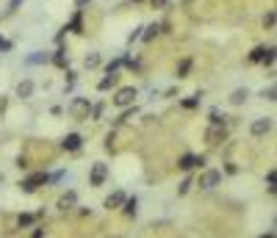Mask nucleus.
Returning <instances> with one entry per match:
<instances>
[{"instance_id": "f257e3e1", "label": "nucleus", "mask_w": 277, "mask_h": 238, "mask_svg": "<svg viewBox=\"0 0 277 238\" xmlns=\"http://www.w3.org/2000/svg\"><path fill=\"white\" fill-rule=\"evenodd\" d=\"M92 114V103L89 97H75L72 100V105H69V117L75 119V122H83V119H89Z\"/></svg>"}, {"instance_id": "f03ea898", "label": "nucleus", "mask_w": 277, "mask_h": 238, "mask_svg": "<svg viewBox=\"0 0 277 238\" xmlns=\"http://www.w3.org/2000/svg\"><path fill=\"white\" fill-rule=\"evenodd\" d=\"M133 100H136V89H133V86H125V89H119L117 94H114V105H117V108H131Z\"/></svg>"}, {"instance_id": "7ed1b4c3", "label": "nucleus", "mask_w": 277, "mask_h": 238, "mask_svg": "<svg viewBox=\"0 0 277 238\" xmlns=\"http://www.w3.org/2000/svg\"><path fill=\"white\" fill-rule=\"evenodd\" d=\"M47 180H50L47 172H36V175H31V177L22 180V191H25V194H34V191L39 189V186H45Z\"/></svg>"}, {"instance_id": "20e7f679", "label": "nucleus", "mask_w": 277, "mask_h": 238, "mask_svg": "<svg viewBox=\"0 0 277 238\" xmlns=\"http://www.w3.org/2000/svg\"><path fill=\"white\" fill-rule=\"evenodd\" d=\"M219 183H222V172H216V169H208L205 175L200 177V189L211 191V189H216Z\"/></svg>"}, {"instance_id": "39448f33", "label": "nucleus", "mask_w": 277, "mask_h": 238, "mask_svg": "<svg viewBox=\"0 0 277 238\" xmlns=\"http://www.w3.org/2000/svg\"><path fill=\"white\" fill-rule=\"evenodd\" d=\"M105 177H108V166H105V163H94V166H92V175H89V183L92 186H103Z\"/></svg>"}, {"instance_id": "423d86ee", "label": "nucleus", "mask_w": 277, "mask_h": 238, "mask_svg": "<svg viewBox=\"0 0 277 238\" xmlns=\"http://www.w3.org/2000/svg\"><path fill=\"white\" fill-rule=\"evenodd\" d=\"M205 139H208V144H222V141L228 139V130L222 125H211L208 127V133H205Z\"/></svg>"}, {"instance_id": "0eeeda50", "label": "nucleus", "mask_w": 277, "mask_h": 238, "mask_svg": "<svg viewBox=\"0 0 277 238\" xmlns=\"http://www.w3.org/2000/svg\"><path fill=\"white\" fill-rule=\"evenodd\" d=\"M269 130H272V119H269V117L255 119V122L249 125V133H252V136H266Z\"/></svg>"}, {"instance_id": "6e6552de", "label": "nucleus", "mask_w": 277, "mask_h": 238, "mask_svg": "<svg viewBox=\"0 0 277 238\" xmlns=\"http://www.w3.org/2000/svg\"><path fill=\"white\" fill-rule=\"evenodd\" d=\"M81 144H83V139H81V133H69L67 139L61 141V147L67 150V153H78L81 150Z\"/></svg>"}, {"instance_id": "1a4fd4ad", "label": "nucleus", "mask_w": 277, "mask_h": 238, "mask_svg": "<svg viewBox=\"0 0 277 238\" xmlns=\"http://www.w3.org/2000/svg\"><path fill=\"white\" fill-rule=\"evenodd\" d=\"M117 83H119V75H117V72H105V78L97 83V89H100V91H108V89H114Z\"/></svg>"}, {"instance_id": "9d476101", "label": "nucleus", "mask_w": 277, "mask_h": 238, "mask_svg": "<svg viewBox=\"0 0 277 238\" xmlns=\"http://www.w3.org/2000/svg\"><path fill=\"white\" fill-rule=\"evenodd\" d=\"M125 202V194H122V191H114V194H108V197H105V208H119V205H122Z\"/></svg>"}, {"instance_id": "9b49d317", "label": "nucleus", "mask_w": 277, "mask_h": 238, "mask_svg": "<svg viewBox=\"0 0 277 238\" xmlns=\"http://www.w3.org/2000/svg\"><path fill=\"white\" fill-rule=\"evenodd\" d=\"M75 202H78V194H75V191H67V194L58 199V208H61V210H69Z\"/></svg>"}, {"instance_id": "f8f14e48", "label": "nucleus", "mask_w": 277, "mask_h": 238, "mask_svg": "<svg viewBox=\"0 0 277 238\" xmlns=\"http://www.w3.org/2000/svg\"><path fill=\"white\" fill-rule=\"evenodd\" d=\"M64 31H72V34H83V17H81V8H78V14L72 17V22H69Z\"/></svg>"}, {"instance_id": "ddd939ff", "label": "nucleus", "mask_w": 277, "mask_h": 238, "mask_svg": "<svg viewBox=\"0 0 277 238\" xmlns=\"http://www.w3.org/2000/svg\"><path fill=\"white\" fill-rule=\"evenodd\" d=\"M31 94H34V83H31V80H22L20 86H17V97H31Z\"/></svg>"}, {"instance_id": "4468645a", "label": "nucleus", "mask_w": 277, "mask_h": 238, "mask_svg": "<svg viewBox=\"0 0 277 238\" xmlns=\"http://www.w3.org/2000/svg\"><path fill=\"white\" fill-rule=\"evenodd\" d=\"M244 100H247V89H235L233 94H230V103L233 105H241Z\"/></svg>"}, {"instance_id": "2eb2a0df", "label": "nucleus", "mask_w": 277, "mask_h": 238, "mask_svg": "<svg viewBox=\"0 0 277 238\" xmlns=\"http://www.w3.org/2000/svg\"><path fill=\"white\" fill-rule=\"evenodd\" d=\"M53 64H55V67H61V70L67 67V56H64V47H58V50L53 53Z\"/></svg>"}, {"instance_id": "dca6fc26", "label": "nucleus", "mask_w": 277, "mask_h": 238, "mask_svg": "<svg viewBox=\"0 0 277 238\" xmlns=\"http://www.w3.org/2000/svg\"><path fill=\"white\" fill-rule=\"evenodd\" d=\"M141 31H144V36H141V39H144V42H152V39L158 36L161 25H150V28H141Z\"/></svg>"}, {"instance_id": "f3484780", "label": "nucleus", "mask_w": 277, "mask_h": 238, "mask_svg": "<svg viewBox=\"0 0 277 238\" xmlns=\"http://www.w3.org/2000/svg\"><path fill=\"white\" fill-rule=\"evenodd\" d=\"M39 216H42V213H36V216H34V213H22V216L17 219V224H20V227H28V224H34Z\"/></svg>"}, {"instance_id": "a211bd4d", "label": "nucleus", "mask_w": 277, "mask_h": 238, "mask_svg": "<svg viewBox=\"0 0 277 238\" xmlns=\"http://www.w3.org/2000/svg\"><path fill=\"white\" fill-rule=\"evenodd\" d=\"M188 70H191V58H183V61L178 64V78H186Z\"/></svg>"}, {"instance_id": "6ab92c4d", "label": "nucleus", "mask_w": 277, "mask_h": 238, "mask_svg": "<svg viewBox=\"0 0 277 238\" xmlns=\"http://www.w3.org/2000/svg\"><path fill=\"white\" fill-rule=\"evenodd\" d=\"M178 166L183 169V172H188V169H194V155H183L178 161Z\"/></svg>"}, {"instance_id": "aec40b11", "label": "nucleus", "mask_w": 277, "mask_h": 238, "mask_svg": "<svg viewBox=\"0 0 277 238\" xmlns=\"http://www.w3.org/2000/svg\"><path fill=\"white\" fill-rule=\"evenodd\" d=\"M125 213H128V216H136V197H133V199H125Z\"/></svg>"}, {"instance_id": "412c9836", "label": "nucleus", "mask_w": 277, "mask_h": 238, "mask_svg": "<svg viewBox=\"0 0 277 238\" xmlns=\"http://www.w3.org/2000/svg\"><path fill=\"white\" fill-rule=\"evenodd\" d=\"M263 56H266V47H255L249 53V61H263Z\"/></svg>"}, {"instance_id": "4be33fe9", "label": "nucleus", "mask_w": 277, "mask_h": 238, "mask_svg": "<svg viewBox=\"0 0 277 238\" xmlns=\"http://www.w3.org/2000/svg\"><path fill=\"white\" fill-rule=\"evenodd\" d=\"M263 64H266V67H272V64H275V47H266V56H263Z\"/></svg>"}, {"instance_id": "5701e85b", "label": "nucleus", "mask_w": 277, "mask_h": 238, "mask_svg": "<svg viewBox=\"0 0 277 238\" xmlns=\"http://www.w3.org/2000/svg\"><path fill=\"white\" fill-rule=\"evenodd\" d=\"M197 105H200V97H186V100H183V108H188V111L197 108Z\"/></svg>"}, {"instance_id": "b1692460", "label": "nucleus", "mask_w": 277, "mask_h": 238, "mask_svg": "<svg viewBox=\"0 0 277 238\" xmlns=\"http://www.w3.org/2000/svg\"><path fill=\"white\" fill-rule=\"evenodd\" d=\"M263 28H275V11H269V14L263 17Z\"/></svg>"}, {"instance_id": "393cba45", "label": "nucleus", "mask_w": 277, "mask_h": 238, "mask_svg": "<svg viewBox=\"0 0 277 238\" xmlns=\"http://www.w3.org/2000/svg\"><path fill=\"white\" fill-rule=\"evenodd\" d=\"M97 64H100V56H97V53H92V56H86V67H97Z\"/></svg>"}, {"instance_id": "a878e982", "label": "nucleus", "mask_w": 277, "mask_h": 238, "mask_svg": "<svg viewBox=\"0 0 277 238\" xmlns=\"http://www.w3.org/2000/svg\"><path fill=\"white\" fill-rule=\"evenodd\" d=\"M45 61H47V56H42V53H36V56L28 58V64H45Z\"/></svg>"}, {"instance_id": "bb28decb", "label": "nucleus", "mask_w": 277, "mask_h": 238, "mask_svg": "<svg viewBox=\"0 0 277 238\" xmlns=\"http://www.w3.org/2000/svg\"><path fill=\"white\" fill-rule=\"evenodd\" d=\"M119 67H122V58H117V61H111L108 67H105V72H117Z\"/></svg>"}, {"instance_id": "cd10ccee", "label": "nucleus", "mask_w": 277, "mask_h": 238, "mask_svg": "<svg viewBox=\"0 0 277 238\" xmlns=\"http://www.w3.org/2000/svg\"><path fill=\"white\" fill-rule=\"evenodd\" d=\"M188 189H191V177H186V180L180 183V189H178V191H180V194H186Z\"/></svg>"}, {"instance_id": "c85d7f7f", "label": "nucleus", "mask_w": 277, "mask_h": 238, "mask_svg": "<svg viewBox=\"0 0 277 238\" xmlns=\"http://www.w3.org/2000/svg\"><path fill=\"white\" fill-rule=\"evenodd\" d=\"M150 3H152V8H164L169 0H150Z\"/></svg>"}, {"instance_id": "c756f323", "label": "nucleus", "mask_w": 277, "mask_h": 238, "mask_svg": "<svg viewBox=\"0 0 277 238\" xmlns=\"http://www.w3.org/2000/svg\"><path fill=\"white\" fill-rule=\"evenodd\" d=\"M263 97H266V100H275V86H269V89L263 91Z\"/></svg>"}, {"instance_id": "7c9ffc66", "label": "nucleus", "mask_w": 277, "mask_h": 238, "mask_svg": "<svg viewBox=\"0 0 277 238\" xmlns=\"http://www.w3.org/2000/svg\"><path fill=\"white\" fill-rule=\"evenodd\" d=\"M0 50H11V42H6V39H0Z\"/></svg>"}, {"instance_id": "2f4dec72", "label": "nucleus", "mask_w": 277, "mask_h": 238, "mask_svg": "<svg viewBox=\"0 0 277 238\" xmlns=\"http://www.w3.org/2000/svg\"><path fill=\"white\" fill-rule=\"evenodd\" d=\"M86 3H92V0H75V6H78V8H83Z\"/></svg>"}, {"instance_id": "473e14b6", "label": "nucleus", "mask_w": 277, "mask_h": 238, "mask_svg": "<svg viewBox=\"0 0 277 238\" xmlns=\"http://www.w3.org/2000/svg\"><path fill=\"white\" fill-rule=\"evenodd\" d=\"M31 238H42V230H34V236H31Z\"/></svg>"}, {"instance_id": "72a5a7b5", "label": "nucleus", "mask_w": 277, "mask_h": 238, "mask_svg": "<svg viewBox=\"0 0 277 238\" xmlns=\"http://www.w3.org/2000/svg\"><path fill=\"white\" fill-rule=\"evenodd\" d=\"M261 238H275V233H266V236H261Z\"/></svg>"}]
</instances>
